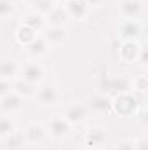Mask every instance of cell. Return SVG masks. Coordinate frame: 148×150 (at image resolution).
I'll return each mask as SVG.
<instances>
[{
    "label": "cell",
    "mask_w": 148,
    "mask_h": 150,
    "mask_svg": "<svg viewBox=\"0 0 148 150\" xmlns=\"http://www.w3.org/2000/svg\"><path fill=\"white\" fill-rule=\"evenodd\" d=\"M54 2H51V0H38L37 4H33V7H35V12L38 14H42V16H47L52 9H54Z\"/></svg>",
    "instance_id": "d4e9b609"
},
{
    "label": "cell",
    "mask_w": 148,
    "mask_h": 150,
    "mask_svg": "<svg viewBox=\"0 0 148 150\" xmlns=\"http://www.w3.org/2000/svg\"><path fill=\"white\" fill-rule=\"evenodd\" d=\"M140 51H141V45H140L138 40H120V44H118V59L122 63L132 65V63H136V59L140 56Z\"/></svg>",
    "instance_id": "5b68a950"
},
{
    "label": "cell",
    "mask_w": 148,
    "mask_h": 150,
    "mask_svg": "<svg viewBox=\"0 0 148 150\" xmlns=\"http://www.w3.org/2000/svg\"><path fill=\"white\" fill-rule=\"evenodd\" d=\"M127 91H131V82L124 77H106L101 82V93L110 98H115Z\"/></svg>",
    "instance_id": "3957f363"
},
{
    "label": "cell",
    "mask_w": 148,
    "mask_h": 150,
    "mask_svg": "<svg viewBox=\"0 0 148 150\" xmlns=\"http://www.w3.org/2000/svg\"><path fill=\"white\" fill-rule=\"evenodd\" d=\"M19 74V65L12 58H0V79L4 80H16V75Z\"/></svg>",
    "instance_id": "2e32d148"
},
{
    "label": "cell",
    "mask_w": 148,
    "mask_h": 150,
    "mask_svg": "<svg viewBox=\"0 0 148 150\" xmlns=\"http://www.w3.org/2000/svg\"><path fill=\"white\" fill-rule=\"evenodd\" d=\"M21 25L30 26V28H32V30H35L37 33H42V30L47 26V23H45V16L38 14V12H35V11H32V12L25 14V16H23Z\"/></svg>",
    "instance_id": "ac0fdd59"
},
{
    "label": "cell",
    "mask_w": 148,
    "mask_h": 150,
    "mask_svg": "<svg viewBox=\"0 0 148 150\" xmlns=\"http://www.w3.org/2000/svg\"><path fill=\"white\" fill-rule=\"evenodd\" d=\"M42 37L47 42L49 47L61 45V44L66 40V28H65V26H51V25H47V26L42 30Z\"/></svg>",
    "instance_id": "8fae6325"
},
{
    "label": "cell",
    "mask_w": 148,
    "mask_h": 150,
    "mask_svg": "<svg viewBox=\"0 0 148 150\" xmlns=\"http://www.w3.org/2000/svg\"><path fill=\"white\" fill-rule=\"evenodd\" d=\"M143 33V26L140 19H124L118 26L120 40H138Z\"/></svg>",
    "instance_id": "52a82bcc"
},
{
    "label": "cell",
    "mask_w": 148,
    "mask_h": 150,
    "mask_svg": "<svg viewBox=\"0 0 148 150\" xmlns=\"http://www.w3.org/2000/svg\"><path fill=\"white\" fill-rule=\"evenodd\" d=\"M26 51H28L30 56H33V58H40V56H44V54L49 51V45H47V42L44 40L42 35H38L32 44L26 45Z\"/></svg>",
    "instance_id": "7402d4cb"
},
{
    "label": "cell",
    "mask_w": 148,
    "mask_h": 150,
    "mask_svg": "<svg viewBox=\"0 0 148 150\" xmlns=\"http://www.w3.org/2000/svg\"><path fill=\"white\" fill-rule=\"evenodd\" d=\"M131 91H134V93H147L148 91V77L147 75H138L131 82Z\"/></svg>",
    "instance_id": "cb8c5ba5"
},
{
    "label": "cell",
    "mask_w": 148,
    "mask_h": 150,
    "mask_svg": "<svg viewBox=\"0 0 148 150\" xmlns=\"http://www.w3.org/2000/svg\"><path fill=\"white\" fill-rule=\"evenodd\" d=\"M85 4H87V7L91 9V7H98V5H101L103 4V0H84Z\"/></svg>",
    "instance_id": "1f68e13d"
},
{
    "label": "cell",
    "mask_w": 148,
    "mask_h": 150,
    "mask_svg": "<svg viewBox=\"0 0 148 150\" xmlns=\"http://www.w3.org/2000/svg\"><path fill=\"white\" fill-rule=\"evenodd\" d=\"M14 11H16V5L12 0H0V18L12 16Z\"/></svg>",
    "instance_id": "484cf974"
},
{
    "label": "cell",
    "mask_w": 148,
    "mask_h": 150,
    "mask_svg": "<svg viewBox=\"0 0 148 150\" xmlns=\"http://www.w3.org/2000/svg\"><path fill=\"white\" fill-rule=\"evenodd\" d=\"M9 91H12V89H11V82H9V80L0 79V98H2V96H5Z\"/></svg>",
    "instance_id": "4dcf8cb0"
},
{
    "label": "cell",
    "mask_w": 148,
    "mask_h": 150,
    "mask_svg": "<svg viewBox=\"0 0 148 150\" xmlns=\"http://www.w3.org/2000/svg\"><path fill=\"white\" fill-rule=\"evenodd\" d=\"M134 117H138L140 124H141L143 127H147V124H148V119H147V108H140L138 112L134 113Z\"/></svg>",
    "instance_id": "f1b7e54d"
},
{
    "label": "cell",
    "mask_w": 148,
    "mask_h": 150,
    "mask_svg": "<svg viewBox=\"0 0 148 150\" xmlns=\"http://www.w3.org/2000/svg\"><path fill=\"white\" fill-rule=\"evenodd\" d=\"M106 140H108L106 129H105V127H99V126L89 127V129L84 133V145H85V147H91V149H98V147L105 145Z\"/></svg>",
    "instance_id": "9c48e42d"
},
{
    "label": "cell",
    "mask_w": 148,
    "mask_h": 150,
    "mask_svg": "<svg viewBox=\"0 0 148 150\" xmlns=\"http://www.w3.org/2000/svg\"><path fill=\"white\" fill-rule=\"evenodd\" d=\"M26 145V140H25V134H23V129H14L7 138H5V147L9 150H18L21 147Z\"/></svg>",
    "instance_id": "44dd1931"
},
{
    "label": "cell",
    "mask_w": 148,
    "mask_h": 150,
    "mask_svg": "<svg viewBox=\"0 0 148 150\" xmlns=\"http://www.w3.org/2000/svg\"><path fill=\"white\" fill-rule=\"evenodd\" d=\"M47 134L54 140H65L72 133V124L63 117V115H54L45 122Z\"/></svg>",
    "instance_id": "7a4b0ae2"
},
{
    "label": "cell",
    "mask_w": 148,
    "mask_h": 150,
    "mask_svg": "<svg viewBox=\"0 0 148 150\" xmlns=\"http://www.w3.org/2000/svg\"><path fill=\"white\" fill-rule=\"evenodd\" d=\"M38 35H40V33H37L35 30H32V28L26 26V25H19V26L16 28V32H14V37L18 40V44H21L23 47H26L28 44H32Z\"/></svg>",
    "instance_id": "d6986e66"
},
{
    "label": "cell",
    "mask_w": 148,
    "mask_h": 150,
    "mask_svg": "<svg viewBox=\"0 0 148 150\" xmlns=\"http://www.w3.org/2000/svg\"><path fill=\"white\" fill-rule=\"evenodd\" d=\"M68 18L73 21H84L89 14V7L84 0H66V4L63 5Z\"/></svg>",
    "instance_id": "7c38bea8"
},
{
    "label": "cell",
    "mask_w": 148,
    "mask_h": 150,
    "mask_svg": "<svg viewBox=\"0 0 148 150\" xmlns=\"http://www.w3.org/2000/svg\"><path fill=\"white\" fill-rule=\"evenodd\" d=\"M115 150H134V142L132 140H120L115 145Z\"/></svg>",
    "instance_id": "83f0119b"
},
{
    "label": "cell",
    "mask_w": 148,
    "mask_h": 150,
    "mask_svg": "<svg viewBox=\"0 0 148 150\" xmlns=\"http://www.w3.org/2000/svg\"><path fill=\"white\" fill-rule=\"evenodd\" d=\"M23 107H25V98H21L14 91H9L5 96L0 98V108L5 113L19 112V110H23Z\"/></svg>",
    "instance_id": "4fadbf2b"
},
{
    "label": "cell",
    "mask_w": 148,
    "mask_h": 150,
    "mask_svg": "<svg viewBox=\"0 0 148 150\" xmlns=\"http://www.w3.org/2000/svg\"><path fill=\"white\" fill-rule=\"evenodd\" d=\"M118 14L122 19H140L143 14V0H118Z\"/></svg>",
    "instance_id": "ba28073f"
},
{
    "label": "cell",
    "mask_w": 148,
    "mask_h": 150,
    "mask_svg": "<svg viewBox=\"0 0 148 150\" xmlns=\"http://www.w3.org/2000/svg\"><path fill=\"white\" fill-rule=\"evenodd\" d=\"M44 77H45V70H44V67L40 63H37V61L26 63L21 68V79L26 80V82H30V84H33V86L40 84L44 80Z\"/></svg>",
    "instance_id": "30bf717a"
},
{
    "label": "cell",
    "mask_w": 148,
    "mask_h": 150,
    "mask_svg": "<svg viewBox=\"0 0 148 150\" xmlns=\"http://www.w3.org/2000/svg\"><path fill=\"white\" fill-rule=\"evenodd\" d=\"M51 2H54V4H59V2H65V0H51Z\"/></svg>",
    "instance_id": "e575fe53"
},
{
    "label": "cell",
    "mask_w": 148,
    "mask_h": 150,
    "mask_svg": "<svg viewBox=\"0 0 148 150\" xmlns=\"http://www.w3.org/2000/svg\"><path fill=\"white\" fill-rule=\"evenodd\" d=\"M68 19H70V18H68L65 7H63V5H58V4H56L54 9L45 16V23L51 25V26H65V23H66Z\"/></svg>",
    "instance_id": "e0dca14e"
},
{
    "label": "cell",
    "mask_w": 148,
    "mask_h": 150,
    "mask_svg": "<svg viewBox=\"0 0 148 150\" xmlns=\"http://www.w3.org/2000/svg\"><path fill=\"white\" fill-rule=\"evenodd\" d=\"M11 89L16 94H19L21 98H28V96H33L35 94L37 86H33V84H30V82H26L23 79H18V80H12L11 82Z\"/></svg>",
    "instance_id": "ffe728a7"
},
{
    "label": "cell",
    "mask_w": 148,
    "mask_h": 150,
    "mask_svg": "<svg viewBox=\"0 0 148 150\" xmlns=\"http://www.w3.org/2000/svg\"><path fill=\"white\" fill-rule=\"evenodd\" d=\"M14 129H16L14 120L11 117H7V115H2L0 117V140H5Z\"/></svg>",
    "instance_id": "603a6c76"
},
{
    "label": "cell",
    "mask_w": 148,
    "mask_h": 150,
    "mask_svg": "<svg viewBox=\"0 0 148 150\" xmlns=\"http://www.w3.org/2000/svg\"><path fill=\"white\" fill-rule=\"evenodd\" d=\"M138 110H140V100L132 91L122 93L113 98L111 112H115L118 117H132Z\"/></svg>",
    "instance_id": "6da1fadb"
},
{
    "label": "cell",
    "mask_w": 148,
    "mask_h": 150,
    "mask_svg": "<svg viewBox=\"0 0 148 150\" xmlns=\"http://www.w3.org/2000/svg\"><path fill=\"white\" fill-rule=\"evenodd\" d=\"M136 65H140L141 68H147L148 67V51L145 47H141L140 56H138V59H136Z\"/></svg>",
    "instance_id": "4316f807"
},
{
    "label": "cell",
    "mask_w": 148,
    "mask_h": 150,
    "mask_svg": "<svg viewBox=\"0 0 148 150\" xmlns=\"http://www.w3.org/2000/svg\"><path fill=\"white\" fill-rule=\"evenodd\" d=\"M23 2H26V4H30V5H33V4H37L38 0H23Z\"/></svg>",
    "instance_id": "d6a6232c"
},
{
    "label": "cell",
    "mask_w": 148,
    "mask_h": 150,
    "mask_svg": "<svg viewBox=\"0 0 148 150\" xmlns=\"http://www.w3.org/2000/svg\"><path fill=\"white\" fill-rule=\"evenodd\" d=\"M134 150H148V140L145 136L134 140Z\"/></svg>",
    "instance_id": "f546056e"
},
{
    "label": "cell",
    "mask_w": 148,
    "mask_h": 150,
    "mask_svg": "<svg viewBox=\"0 0 148 150\" xmlns=\"http://www.w3.org/2000/svg\"><path fill=\"white\" fill-rule=\"evenodd\" d=\"M111 107H113V98L103 94V93L92 94L91 100H89V105H87L89 110H92L96 113H110Z\"/></svg>",
    "instance_id": "5bb4252c"
},
{
    "label": "cell",
    "mask_w": 148,
    "mask_h": 150,
    "mask_svg": "<svg viewBox=\"0 0 148 150\" xmlns=\"http://www.w3.org/2000/svg\"><path fill=\"white\" fill-rule=\"evenodd\" d=\"M82 150H98V149H91V147H84Z\"/></svg>",
    "instance_id": "836d02e7"
},
{
    "label": "cell",
    "mask_w": 148,
    "mask_h": 150,
    "mask_svg": "<svg viewBox=\"0 0 148 150\" xmlns=\"http://www.w3.org/2000/svg\"><path fill=\"white\" fill-rule=\"evenodd\" d=\"M63 117H65L72 126H77V124H82V122L87 120V117H89V108H87V105L82 103V101H73V103H70V105L66 107Z\"/></svg>",
    "instance_id": "8992f818"
},
{
    "label": "cell",
    "mask_w": 148,
    "mask_h": 150,
    "mask_svg": "<svg viewBox=\"0 0 148 150\" xmlns=\"http://www.w3.org/2000/svg\"><path fill=\"white\" fill-rule=\"evenodd\" d=\"M35 100H37L40 105L44 107H51V105H56L59 101V93L58 89L51 87V86H40L37 91H35Z\"/></svg>",
    "instance_id": "9a60e30c"
},
{
    "label": "cell",
    "mask_w": 148,
    "mask_h": 150,
    "mask_svg": "<svg viewBox=\"0 0 148 150\" xmlns=\"http://www.w3.org/2000/svg\"><path fill=\"white\" fill-rule=\"evenodd\" d=\"M23 134H25V140H26V145H40L47 140V129H45V124L42 122H30L25 129H23Z\"/></svg>",
    "instance_id": "277c9868"
}]
</instances>
